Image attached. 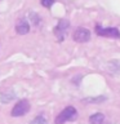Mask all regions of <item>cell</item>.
Listing matches in <instances>:
<instances>
[{"mask_svg":"<svg viewBox=\"0 0 120 124\" xmlns=\"http://www.w3.org/2000/svg\"><path fill=\"white\" fill-rule=\"evenodd\" d=\"M77 118V111L75 107L68 106L63 108L60 114L57 115L56 120H54V124H65L66 122H71V120H75Z\"/></svg>","mask_w":120,"mask_h":124,"instance_id":"cell-1","label":"cell"},{"mask_svg":"<svg viewBox=\"0 0 120 124\" xmlns=\"http://www.w3.org/2000/svg\"><path fill=\"white\" fill-rule=\"evenodd\" d=\"M30 110V103H29V101L27 100H21V101H18L17 103L14 105V107H13V110H12V116H23V115H26L27 112H29Z\"/></svg>","mask_w":120,"mask_h":124,"instance_id":"cell-2","label":"cell"},{"mask_svg":"<svg viewBox=\"0 0 120 124\" xmlns=\"http://www.w3.org/2000/svg\"><path fill=\"white\" fill-rule=\"evenodd\" d=\"M72 39L77 43H87L90 39V32L85 27H77L72 34Z\"/></svg>","mask_w":120,"mask_h":124,"instance_id":"cell-3","label":"cell"},{"mask_svg":"<svg viewBox=\"0 0 120 124\" xmlns=\"http://www.w3.org/2000/svg\"><path fill=\"white\" fill-rule=\"evenodd\" d=\"M96 32L99 36L105 38H120V31L116 27H110V29H103L101 26H96Z\"/></svg>","mask_w":120,"mask_h":124,"instance_id":"cell-4","label":"cell"},{"mask_svg":"<svg viewBox=\"0 0 120 124\" xmlns=\"http://www.w3.org/2000/svg\"><path fill=\"white\" fill-rule=\"evenodd\" d=\"M68 26H70V23L67 21H65V19H61L58 22V25L54 29V35L57 36L58 41H62L65 39V34H66V30L68 29Z\"/></svg>","mask_w":120,"mask_h":124,"instance_id":"cell-5","label":"cell"},{"mask_svg":"<svg viewBox=\"0 0 120 124\" xmlns=\"http://www.w3.org/2000/svg\"><path fill=\"white\" fill-rule=\"evenodd\" d=\"M15 31L18 35H26L30 31V25L25 18H19L15 22Z\"/></svg>","mask_w":120,"mask_h":124,"instance_id":"cell-6","label":"cell"},{"mask_svg":"<svg viewBox=\"0 0 120 124\" xmlns=\"http://www.w3.org/2000/svg\"><path fill=\"white\" fill-rule=\"evenodd\" d=\"M105 122V115L101 114V112H97V114L92 115L89 118V123L90 124H103Z\"/></svg>","mask_w":120,"mask_h":124,"instance_id":"cell-7","label":"cell"},{"mask_svg":"<svg viewBox=\"0 0 120 124\" xmlns=\"http://www.w3.org/2000/svg\"><path fill=\"white\" fill-rule=\"evenodd\" d=\"M31 124H48L46 123V119L44 118L43 115H39V116H36L32 122H31Z\"/></svg>","mask_w":120,"mask_h":124,"instance_id":"cell-8","label":"cell"},{"mask_svg":"<svg viewBox=\"0 0 120 124\" xmlns=\"http://www.w3.org/2000/svg\"><path fill=\"white\" fill-rule=\"evenodd\" d=\"M40 3H41V5H43V7H45V8H50V7L53 5L54 0H40Z\"/></svg>","mask_w":120,"mask_h":124,"instance_id":"cell-9","label":"cell"}]
</instances>
